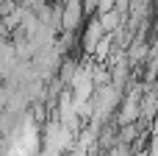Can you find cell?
<instances>
[{"instance_id":"obj_1","label":"cell","mask_w":158,"mask_h":156,"mask_svg":"<svg viewBox=\"0 0 158 156\" xmlns=\"http://www.w3.org/2000/svg\"><path fill=\"white\" fill-rule=\"evenodd\" d=\"M106 31L100 28V22L97 20H92V25L86 28V36H83V47L89 50V53H94V47H97V42H100V36H103Z\"/></svg>"}]
</instances>
